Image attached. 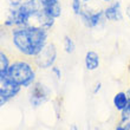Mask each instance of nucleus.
Masks as SVG:
<instances>
[{"instance_id":"1","label":"nucleus","mask_w":130,"mask_h":130,"mask_svg":"<svg viewBox=\"0 0 130 130\" xmlns=\"http://www.w3.org/2000/svg\"><path fill=\"white\" fill-rule=\"evenodd\" d=\"M48 31L39 26L26 25L11 28V41L15 51L34 59L47 45Z\"/></svg>"},{"instance_id":"2","label":"nucleus","mask_w":130,"mask_h":130,"mask_svg":"<svg viewBox=\"0 0 130 130\" xmlns=\"http://www.w3.org/2000/svg\"><path fill=\"white\" fill-rule=\"evenodd\" d=\"M34 68H36V65L31 64L25 59L13 60L11 63L5 79L21 86V88H30L36 82V77H37ZM5 79H3V80H5Z\"/></svg>"},{"instance_id":"3","label":"nucleus","mask_w":130,"mask_h":130,"mask_svg":"<svg viewBox=\"0 0 130 130\" xmlns=\"http://www.w3.org/2000/svg\"><path fill=\"white\" fill-rule=\"evenodd\" d=\"M36 11L37 8L32 5V3H26L19 7H10L6 19L4 20V27L13 28L17 26L30 25Z\"/></svg>"},{"instance_id":"4","label":"nucleus","mask_w":130,"mask_h":130,"mask_svg":"<svg viewBox=\"0 0 130 130\" xmlns=\"http://www.w3.org/2000/svg\"><path fill=\"white\" fill-rule=\"evenodd\" d=\"M51 96V90L48 86L40 82H34L30 86L28 91V101L33 108H39L41 104L47 102Z\"/></svg>"},{"instance_id":"5","label":"nucleus","mask_w":130,"mask_h":130,"mask_svg":"<svg viewBox=\"0 0 130 130\" xmlns=\"http://www.w3.org/2000/svg\"><path fill=\"white\" fill-rule=\"evenodd\" d=\"M57 60V46L53 43H47L44 50L33 59V64L38 69H51Z\"/></svg>"},{"instance_id":"6","label":"nucleus","mask_w":130,"mask_h":130,"mask_svg":"<svg viewBox=\"0 0 130 130\" xmlns=\"http://www.w3.org/2000/svg\"><path fill=\"white\" fill-rule=\"evenodd\" d=\"M82 20L83 25L88 28H97L106 20L103 10H91L84 7L80 14L78 15Z\"/></svg>"},{"instance_id":"7","label":"nucleus","mask_w":130,"mask_h":130,"mask_svg":"<svg viewBox=\"0 0 130 130\" xmlns=\"http://www.w3.org/2000/svg\"><path fill=\"white\" fill-rule=\"evenodd\" d=\"M30 3H32L37 10L44 11L45 13H47L55 19H58L62 15L60 0H31Z\"/></svg>"},{"instance_id":"8","label":"nucleus","mask_w":130,"mask_h":130,"mask_svg":"<svg viewBox=\"0 0 130 130\" xmlns=\"http://www.w3.org/2000/svg\"><path fill=\"white\" fill-rule=\"evenodd\" d=\"M1 86H0V105L4 106L7 102H10L12 98L17 96L20 92L21 86L10 82V80H1Z\"/></svg>"},{"instance_id":"9","label":"nucleus","mask_w":130,"mask_h":130,"mask_svg":"<svg viewBox=\"0 0 130 130\" xmlns=\"http://www.w3.org/2000/svg\"><path fill=\"white\" fill-rule=\"evenodd\" d=\"M104 15L108 21L111 23H117V21L123 20V10H122V3L116 0L110 3L108 6L104 8Z\"/></svg>"},{"instance_id":"10","label":"nucleus","mask_w":130,"mask_h":130,"mask_svg":"<svg viewBox=\"0 0 130 130\" xmlns=\"http://www.w3.org/2000/svg\"><path fill=\"white\" fill-rule=\"evenodd\" d=\"M84 64H85V69L88 71H96L101 64L99 55L92 50L88 51L85 53V57H84Z\"/></svg>"},{"instance_id":"11","label":"nucleus","mask_w":130,"mask_h":130,"mask_svg":"<svg viewBox=\"0 0 130 130\" xmlns=\"http://www.w3.org/2000/svg\"><path fill=\"white\" fill-rule=\"evenodd\" d=\"M112 102H113V106H115L116 110H118V111L124 110L128 105V102H129L127 92H123V91L117 92L116 95H115V97H113Z\"/></svg>"},{"instance_id":"12","label":"nucleus","mask_w":130,"mask_h":130,"mask_svg":"<svg viewBox=\"0 0 130 130\" xmlns=\"http://www.w3.org/2000/svg\"><path fill=\"white\" fill-rule=\"evenodd\" d=\"M10 57L4 50H1L0 51V80L5 79L7 72H8V69H10Z\"/></svg>"},{"instance_id":"13","label":"nucleus","mask_w":130,"mask_h":130,"mask_svg":"<svg viewBox=\"0 0 130 130\" xmlns=\"http://www.w3.org/2000/svg\"><path fill=\"white\" fill-rule=\"evenodd\" d=\"M63 47L68 55H72L76 51V43L70 36H64L63 39Z\"/></svg>"},{"instance_id":"14","label":"nucleus","mask_w":130,"mask_h":130,"mask_svg":"<svg viewBox=\"0 0 130 130\" xmlns=\"http://www.w3.org/2000/svg\"><path fill=\"white\" fill-rule=\"evenodd\" d=\"M83 5H84V1L83 0H71V8L72 12L76 14V15H79L80 12L83 11Z\"/></svg>"},{"instance_id":"15","label":"nucleus","mask_w":130,"mask_h":130,"mask_svg":"<svg viewBox=\"0 0 130 130\" xmlns=\"http://www.w3.org/2000/svg\"><path fill=\"white\" fill-rule=\"evenodd\" d=\"M51 72L53 73V76H55L58 80H60V79H62V70H60V68H58L57 65H53V66H52V68H51Z\"/></svg>"},{"instance_id":"16","label":"nucleus","mask_w":130,"mask_h":130,"mask_svg":"<svg viewBox=\"0 0 130 130\" xmlns=\"http://www.w3.org/2000/svg\"><path fill=\"white\" fill-rule=\"evenodd\" d=\"M130 121V112L127 109H124L121 111V121L122 123H125V122H129Z\"/></svg>"},{"instance_id":"17","label":"nucleus","mask_w":130,"mask_h":130,"mask_svg":"<svg viewBox=\"0 0 130 130\" xmlns=\"http://www.w3.org/2000/svg\"><path fill=\"white\" fill-rule=\"evenodd\" d=\"M115 130H130V121L129 122H125V123L120 122V123L116 125Z\"/></svg>"},{"instance_id":"18","label":"nucleus","mask_w":130,"mask_h":130,"mask_svg":"<svg viewBox=\"0 0 130 130\" xmlns=\"http://www.w3.org/2000/svg\"><path fill=\"white\" fill-rule=\"evenodd\" d=\"M101 89H102V83L98 82V83L96 84V85H95V88H93L92 93H93V95H97V93H98L99 91H101Z\"/></svg>"},{"instance_id":"19","label":"nucleus","mask_w":130,"mask_h":130,"mask_svg":"<svg viewBox=\"0 0 130 130\" xmlns=\"http://www.w3.org/2000/svg\"><path fill=\"white\" fill-rule=\"evenodd\" d=\"M125 14H127L128 19H129V21H130V4L127 6V8H125Z\"/></svg>"},{"instance_id":"20","label":"nucleus","mask_w":130,"mask_h":130,"mask_svg":"<svg viewBox=\"0 0 130 130\" xmlns=\"http://www.w3.org/2000/svg\"><path fill=\"white\" fill-rule=\"evenodd\" d=\"M70 130H78V128H77L76 124H72L71 127H70Z\"/></svg>"},{"instance_id":"21","label":"nucleus","mask_w":130,"mask_h":130,"mask_svg":"<svg viewBox=\"0 0 130 130\" xmlns=\"http://www.w3.org/2000/svg\"><path fill=\"white\" fill-rule=\"evenodd\" d=\"M125 109H127L128 111L130 112V99H129V102H128V105H127V108H125Z\"/></svg>"},{"instance_id":"22","label":"nucleus","mask_w":130,"mask_h":130,"mask_svg":"<svg viewBox=\"0 0 130 130\" xmlns=\"http://www.w3.org/2000/svg\"><path fill=\"white\" fill-rule=\"evenodd\" d=\"M103 3H106V4H110V3H112L113 0H102Z\"/></svg>"},{"instance_id":"23","label":"nucleus","mask_w":130,"mask_h":130,"mask_svg":"<svg viewBox=\"0 0 130 130\" xmlns=\"http://www.w3.org/2000/svg\"><path fill=\"white\" fill-rule=\"evenodd\" d=\"M84 1V4H88V3H90V0H83Z\"/></svg>"},{"instance_id":"24","label":"nucleus","mask_w":130,"mask_h":130,"mask_svg":"<svg viewBox=\"0 0 130 130\" xmlns=\"http://www.w3.org/2000/svg\"><path fill=\"white\" fill-rule=\"evenodd\" d=\"M128 70H129V73H130V64H129V68H128Z\"/></svg>"}]
</instances>
